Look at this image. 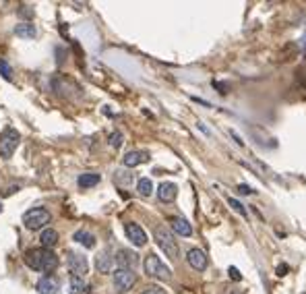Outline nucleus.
I'll return each instance as SVG.
<instances>
[{
	"instance_id": "nucleus-1",
	"label": "nucleus",
	"mask_w": 306,
	"mask_h": 294,
	"mask_svg": "<svg viewBox=\"0 0 306 294\" xmlns=\"http://www.w3.org/2000/svg\"><path fill=\"white\" fill-rule=\"evenodd\" d=\"M25 263L33 271H44V273H54L58 267V257L50 249H29L25 251Z\"/></svg>"
},
{
	"instance_id": "nucleus-2",
	"label": "nucleus",
	"mask_w": 306,
	"mask_h": 294,
	"mask_svg": "<svg viewBox=\"0 0 306 294\" xmlns=\"http://www.w3.org/2000/svg\"><path fill=\"white\" fill-rule=\"evenodd\" d=\"M153 238H156L158 247L166 253V257H170L172 261H176L178 255H180V249H178V243L174 240V234L170 232L168 228H164V226H158L156 230H153Z\"/></svg>"
},
{
	"instance_id": "nucleus-3",
	"label": "nucleus",
	"mask_w": 306,
	"mask_h": 294,
	"mask_svg": "<svg viewBox=\"0 0 306 294\" xmlns=\"http://www.w3.org/2000/svg\"><path fill=\"white\" fill-rule=\"evenodd\" d=\"M143 267H145V273L149 275V278H156V280H162V282H168L170 278H172V271H170V267L162 261L158 255H153V253H149L145 257Z\"/></svg>"
},
{
	"instance_id": "nucleus-4",
	"label": "nucleus",
	"mask_w": 306,
	"mask_h": 294,
	"mask_svg": "<svg viewBox=\"0 0 306 294\" xmlns=\"http://www.w3.org/2000/svg\"><path fill=\"white\" fill-rule=\"evenodd\" d=\"M19 143H21V135H19V131H15L13 127L5 129L3 135H0V158L11 160L13 153L17 151V147H19Z\"/></svg>"
},
{
	"instance_id": "nucleus-5",
	"label": "nucleus",
	"mask_w": 306,
	"mask_h": 294,
	"mask_svg": "<svg viewBox=\"0 0 306 294\" xmlns=\"http://www.w3.org/2000/svg\"><path fill=\"white\" fill-rule=\"evenodd\" d=\"M50 212L48 210H44V207H33V210H29V212H25V216H23V224H25V228L27 230H42L46 224H50Z\"/></svg>"
},
{
	"instance_id": "nucleus-6",
	"label": "nucleus",
	"mask_w": 306,
	"mask_h": 294,
	"mask_svg": "<svg viewBox=\"0 0 306 294\" xmlns=\"http://www.w3.org/2000/svg\"><path fill=\"white\" fill-rule=\"evenodd\" d=\"M69 255V269H71V275H79V278H85V273L89 271V261L87 257H85L83 253H75V251H69L66 253Z\"/></svg>"
},
{
	"instance_id": "nucleus-7",
	"label": "nucleus",
	"mask_w": 306,
	"mask_h": 294,
	"mask_svg": "<svg viewBox=\"0 0 306 294\" xmlns=\"http://www.w3.org/2000/svg\"><path fill=\"white\" fill-rule=\"evenodd\" d=\"M114 263L118 265V269H134L139 265V255L130 249H120L114 257Z\"/></svg>"
},
{
	"instance_id": "nucleus-8",
	"label": "nucleus",
	"mask_w": 306,
	"mask_h": 294,
	"mask_svg": "<svg viewBox=\"0 0 306 294\" xmlns=\"http://www.w3.org/2000/svg\"><path fill=\"white\" fill-rule=\"evenodd\" d=\"M134 282H137V275H134L132 269H116L114 273V286L116 290H120V292H126L134 286Z\"/></svg>"
},
{
	"instance_id": "nucleus-9",
	"label": "nucleus",
	"mask_w": 306,
	"mask_h": 294,
	"mask_svg": "<svg viewBox=\"0 0 306 294\" xmlns=\"http://www.w3.org/2000/svg\"><path fill=\"white\" fill-rule=\"evenodd\" d=\"M124 232H126L128 240H130L134 247H145V243H147V234H145V230L139 226V224H134V222L124 224Z\"/></svg>"
},
{
	"instance_id": "nucleus-10",
	"label": "nucleus",
	"mask_w": 306,
	"mask_h": 294,
	"mask_svg": "<svg viewBox=\"0 0 306 294\" xmlns=\"http://www.w3.org/2000/svg\"><path fill=\"white\" fill-rule=\"evenodd\" d=\"M186 261H189V265L197 271H205L207 269V255L203 253L201 249H191L189 253H186Z\"/></svg>"
},
{
	"instance_id": "nucleus-11",
	"label": "nucleus",
	"mask_w": 306,
	"mask_h": 294,
	"mask_svg": "<svg viewBox=\"0 0 306 294\" xmlns=\"http://www.w3.org/2000/svg\"><path fill=\"white\" fill-rule=\"evenodd\" d=\"M178 197V186L174 182H162L158 188V199L162 203H172Z\"/></svg>"
},
{
	"instance_id": "nucleus-12",
	"label": "nucleus",
	"mask_w": 306,
	"mask_h": 294,
	"mask_svg": "<svg viewBox=\"0 0 306 294\" xmlns=\"http://www.w3.org/2000/svg\"><path fill=\"white\" fill-rule=\"evenodd\" d=\"M145 162H149V153H147V151H141V149L128 151L124 158H122V164H124L126 168H134V166L145 164Z\"/></svg>"
},
{
	"instance_id": "nucleus-13",
	"label": "nucleus",
	"mask_w": 306,
	"mask_h": 294,
	"mask_svg": "<svg viewBox=\"0 0 306 294\" xmlns=\"http://www.w3.org/2000/svg\"><path fill=\"white\" fill-rule=\"evenodd\" d=\"M60 290V282L58 278H54V275H46V278H42L38 282V292L40 294H58Z\"/></svg>"
},
{
	"instance_id": "nucleus-14",
	"label": "nucleus",
	"mask_w": 306,
	"mask_h": 294,
	"mask_svg": "<svg viewBox=\"0 0 306 294\" xmlns=\"http://www.w3.org/2000/svg\"><path fill=\"white\" fill-rule=\"evenodd\" d=\"M95 267L99 273H110L112 267H114V257L110 255V251H101L97 257H95Z\"/></svg>"
},
{
	"instance_id": "nucleus-15",
	"label": "nucleus",
	"mask_w": 306,
	"mask_h": 294,
	"mask_svg": "<svg viewBox=\"0 0 306 294\" xmlns=\"http://www.w3.org/2000/svg\"><path fill=\"white\" fill-rule=\"evenodd\" d=\"M170 224H172V230L176 234H180V236H191L193 234V226L184 218H172Z\"/></svg>"
},
{
	"instance_id": "nucleus-16",
	"label": "nucleus",
	"mask_w": 306,
	"mask_h": 294,
	"mask_svg": "<svg viewBox=\"0 0 306 294\" xmlns=\"http://www.w3.org/2000/svg\"><path fill=\"white\" fill-rule=\"evenodd\" d=\"M15 33H17V38H23V40H33L38 36V29L33 23H19L15 27Z\"/></svg>"
},
{
	"instance_id": "nucleus-17",
	"label": "nucleus",
	"mask_w": 306,
	"mask_h": 294,
	"mask_svg": "<svg viewBox=\"0 0 306 294\" xmlns=\"http://www.w3.org/2000/svg\"><path fill=\"white\" fill-rule=\"evenodd\" d=\"M73 240H77L79 245L87 247V249H93V247H95V236H93L91 232H87V230H77V232L73 234Z\"/></svg>"
},
{
	"instance_id": "nucleus-18",
	"label": "nucleus",
	"mask_w": 306,
	"mask_h": 294,
	"mask_svg": "<svg viewBox=\"0 0 306 294\" xmlns=\"http://www.w3.org/2000/svg\"><path fill=\"white\" fill-rule=\"evenodd\" d=\"M40 240H42V247H44V249H52V247H56V243H58V232H56L54 228H46V230L42 232Z\"/></svg>"
},
{
	"instance_id": "nucleus-19",
	"label": "nucleus",
	"mask_w": 306,
	"mask_h": 294,
	"mask_svg": "<svg viewBox=\"0 0 306 294\" xmlns=\"http://www.w3.org/2000/svg\"><path fill=\"white\" fill-rule=\"evenodd\" d=\"M99 180H101V176L97 174V172H85V174L79 176L77 182H79L81 188H91V186H95Z\"/></svg>"
},
{
	"instance_id": "nucleus-20",
	"label": "nucleus",
	"mask_w": 306,
	"mask_h": 294,
	"mask_svg": "<svg viewBox=\"0 0 306 294\" xmlns=\"http://www.w3.org/2000/svg\"><path fill=\"white\" fill-rule=\"evenodd\" d=\"M85 290H87V282H85V278L71 275V280H69V294H83Z\"/></svg>"
},
{
	"instance_id": "nucleus-21",
	"label": "nucleus",
	"mask_w": 306,
	"mask_h": 294,
	"mask_svg": "<svg viewBox=\"0 0 306 294\" xmlns=\"http://www.w3.org/2000/svg\"><path fill=\"white\" fill-rule=\"evenodd\" d=\"M137 191H139L141 197H149V195L153 193V182H151L149 178H141V180L137 182Z\"/></svg>"
},
{
	"instance_id": "nucleus-22",
	"label": "nucleus",
	"mask_w": 306,
	"mask_h": 294,
	"mask_svg": "<svg viewBox=\"0 0 306 294\" xmlns=\"http://www.w3.org/2000/svg\"><path fill=\"white\" fill-rule=\"evenodd\" d=\"M228 205L232 207V210L236 212V214H240L242 218H248V212H246V207L238 201V199H234V197H228Z\"/></svg>"
},
{
	"instance_id": "nucleus-23",
	"label": "nucleus",
	"mask_w": 306,
	"mask_h": 294,
	"mask_svg": "<svg viewBox=\"0 0 306 294\" xmlns=\"http://www.w3.org/2000/svg\"><path fill=\"white\" fill-rule=\"evenodd\" d=\"M132 174H130V172H116V176H114V180L118 182V184H120V186H128L130 182H132Z\"/></svg>"
},
{
	"instance_id": "nucleus-24",
	"label": "nucleus",
	"mask_w": 306,
	"mask_h": 294,
	"mask_svg": "<svg viewBox=\"0 0 306 294\" xmlns=\"http://www.w3.org/2000/svg\"><path fill=\"white\" fill-rule=\"evenodd\" d=\"M0 75H3L7 81L13 79V68H11V64H9L5 58H0Z\"/></svg>"
},
{
	"instance_id": "nucleus-25",
	"label": "nucleus",
	"mask_w": 306,
	"mask_h": 294,
	"mask_svg": "<svg viewBox=\"0 0 306 294\" xmlns=\"http://www.w3.org/2000/svg\"><path fill=\"white\" fill-rule=\"evenodd\" d=\"M122 141H124L122 133H112V135H110V145H112L114 149L120 147V145H122Z\"/></svg>"
},
{
	"instance_id": "nucleus-26",
	"label": "nucleus",
	"mask_w": 306,
	"mask_h": 294,
	"mask_svg": "<svg viewBox=\"0 0 306 294\" xmlns=\"http://www.w3.org/2000/svg\"><path fill=\"white\" fill-rule=\"evenodd\" d=\"M141 294H166V290L164 288H160V286H147Z\"/></svg>"
},
{
	"instance_id": "nucleus-27",
	"label": "nucleus",
	"mask_w": 306,
	"mask_h": 294,
	"mask_svg": "<svg viewBox=\"0 0 306 294\" xmlns=\"http://www.w3.org/2000/svg\"><path fill=\"white\" fill-rule=\"evenodd\" d=\"M224 294H246L242 288H238V286H228L226 290H224Z\"/></svg>"
},
{
	"instance_id": "nucleus-28",
	"label": "nucleus",
	"mask_w": 306,
	"mask_h": 294,
	"mask_svg": "<svg viewBox=\"0 0 306 294\" xmlns=\"http://www.w3.org/2000/svg\"><path fill=\"white\" fill-rule=\"evenodd\" d=\"M238 193L240 195H252V188L248 184H238Z\"/></svg>"
},
{
	"instance_id": "nucleus-29",
	"label": "nucleus",
	"mask_w": 306,
	"mask_h": 294,
	"mask_svg": "<svg viewBox=\"0 0 306 294\" xmlns=\"http://www.w3.org/2000/svg\"><path fill=\"white\" fill-rule=\"evenodd\" d=\"M230 278H232V280H242V273L238 271L236 267H230Z\"/></svg>"
},
{
	"instance_id": "nucleus-30",
	"label": "nucleus",
	"mask_w": 306,
	"mask_h": 294,
	"mask_svg": "<svg viewBox=\"0 0 306 294\" xmlns=\"http://www.w3.org/2000/svg\"><path fill=\"white\" fill-rule=\"evenodd\" d=\"M285 271H287V265H285V263H281V265L277 267V275H285Z\"/></svg>"
},
{
	"instance_id": "nucleus-31",
	"label": "nucleus",
	"mask_w": 306,
	"mask_h": 294,
	"mask_svg": "<svg viewBox=\"0 0 306 294\" xmlns=\"http://www.w3.org/2000/svg\"><path fill=\"white\" fill-rule=\"evenodd\" d=\"M15 191H19V186H11V188H9V191H7V193H5V195H13V193H15Z\"/></svg>"
},
{
	"instance_id": "nucleus-32",
	"label": "nucleus",
	"mask_w": 306,
	"mask_h": 294,
	"mask_svg": "<svg viewBox=\"0 0 306 294\" xmlns=\"http://www.w3.org/2000/svg\"><path fill=\"white\" fill-rule=\"evenodd\" d=\"M0 212H3V203H0Z\"/></svg>"
},
{
	"instance_id": "nucleus-33",
	"label": "nucleus",
	"mask_w": 306,
	"mask_h": 294,
	"mask_svg": "<svg viewBox=\"0 0 306 294\" xmlns=\"http://www.w3.org/2000/svg\"><path fill=\"white\" fill-rule=\"evenodd\" d=\"M304 294H306V292H304Z\"/></svg>"
}]
</instances>
